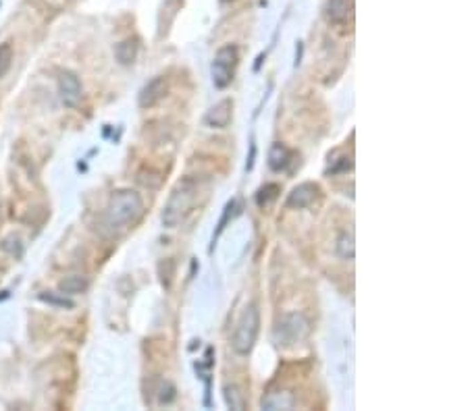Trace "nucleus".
I'll return each mask as SVG.
<instances>
[{
    "mask_svg": "<svg viewBox=\"0 0 468 411\" xmlns=\"http://www.w3.org/2000/svg\"><path fill=\"white\" fill-rule=\"evenodd\" d=\"M142 214H144L142 196L133 189H121L117 194H113L111 202L107 206L105 222L113 233L125 231V228L133 226L142 218Z\"/></svg>",
    "mask_w": 468,
    "mask_h": 411,
    "instance_id": "obj_1",
    "label": "nucleus"
},
{
    "mask_svg": "<svg viewBox=\"0 0 468 411\" xmlns=\"http://www.w3.org/2000/svg\"><path fill=\"white\" fill-rule=\"evenodd\" d=\"M198 192H200V183L194 177H186L175 185L163 210V224L167 228L179 226L190 216L198 200Z\"/></svg>",
    "mask_w": 468,
    "mask_h": 411,
    "instance_id": "obj_2",
    "label": "nucleus"
},
{
    "mask_svg": "<svg viewBox=\"0 0 468 411\" xmlns=\"http://www.w3.org/2000/svg\"><path fill=\"white\" fill-rule=\"evenodd\" d=\"M258 330H260V311L256 306H248L237 322L234 341H232V347L237 355H248L252 351L258 339Z\"/></svg>",
    "mask_w": 468,
    "mask_h": 411,
    "instance_id": "obj_3",
    "label": "nucleus"
},
{
    "mask_svg": "<svg viewBox=\"0 0 468 411\" xmlns=\"http://www.w3.org/2000/svg\"><path fill=\"white\" fill-rule=\"evenodd\" d=\"M239 63V52L234 44L221 46L215 54L211 73H213V84L217 90H225L232 82H234L235 67Z\"/></svg>",
    "mask_w": 468,
    "mask_h": 411,
    "instance_id": "obj_4",
    "label": "nucleus"
},
{
    "mask_svg": "<svg viewBox=\"0 0 468 411\" xmlns=\"http://www.w3.org/2000/svg\"><path fill=\"white\" fill-rule=\"evenodd\" d=\"M310 332V324L306 320L304 313H289L285 316L277 328H275V341L277 345H283V347H292L300 341H304Z\"/></svg>",
    "mask_w": 468,
    "mask_h": 411,
    "instance_id": "obj_5",
    "label": "nucleus"
},
{
    "mask_svg": "<svg viewBox=\"0 0 468 411\" xmlns=\"http://www.w3.org/2000/svg\"><path fill=\"white\" fill-rule=\"evenodd\" d=\"M167 90H169V82H167V77H163V75L152 77V79L142 88V92H139V96H137L139 108H152V106H156V104L167 96Z\"/></svg>",
    "mask_w": 468,
    "mask_h": 411,
    "instance_id": "obj_6",
    "label": "nucleus"
},
{
    "mask_svg": "<svg viewBox=\"0 0 468 411\" xmlns=\"http://www.w3.org/2000/svg\"><path fill=\"white\" fill-rule=\"evenodd\" d=\"M59 94L65 106L75 108L82 100V84L80 77L71 71H63L59 77Z\"/></svg>",
    "mask_w": 468,
    "mask_h": 411,
    "instance_id": "obj_7",
    "label": "nucleus"
},
{
    "mask_svg": "<svg viewBox=\"0 0 468 411\" xmlns=\"http://www.w3.org/2000/svg\"><path fill=\"white\" fill-rule=\"evenodd\" d=\"M319 194V187L315 183H300L298 187L292 189V194L287 196V208H294V210H304L315 202Z\"/></svg>",
    "mask_w": 468,
    "mask_h": 411,
    "instance_id": "obj_8",
    "label": "nucleus"
},
{
    "mask_svg": "<svg viewBox=\"0 0 468 411\" xmlns=\"http://www.w3.org/2000/svg\"><path fill=\"white\" fill-rule=\"evenodd\" d=\"M232 110H234V102L229 98L221 100L215 104L206 114H204V123L213 129H225L232 123Z\"/></svg>",
    "mask_w": 468,
    "mask_h": 411,
    "instance_id": "obj_9",
    "label": "nucleus"
},
{
    "mask_svg": "<svg viewBox=\"0 0 468 411\" xmlns=\"http://www.w3.org/2000/svg\"><path fill=\"white\" fill-rule=\"evenodd\" d=\"M292 156H294V152H292L285 144H281V141L273 144L271 150H269V160H266V162H269V169L275 171V173L285 171L287 164L292 162Z\"/></svg>",
    "mask_w": 468,
    "mask_h": 411,
    "instance_id": "obj_10",
    "label": "nucleus"
},
{
    "mask_svg": "<svg viewBox=\"0 0 468 411\" xmlns=\"http://www.w3.org/2000/svg\"><path fill=\"white\" fill-rule=\"evenodd\" d=\"M137 50H139V40L137 38H127L123 42H119L115 46V59L119 65H131L137 59Z\"/></svg>",
    "mask_w": 468,
    "mask_h": 411,
    "instance_id": "obj_11",
    "label": "nucleus"
},
{
    "mask_svg": "<svg viewBox=\"0 0 468 411\" xmlns=\"http://www.w3.org/2000/svg\"><path fill=\"white\" fill-rule=\"evenodd\" d=\"M325 13L331 23H344L352 15V0H327Z\"/></svg>",
    "mask_w": 468,
    "mask_h": 411,
    "instance_id": "obj_12",
    "label": "nucleus"
},
{
    "mask_svg": "<svg viewBox=\"0 0 468 411\" xmlns=\"http://www.w3.org/2000/svg\"><path fill=\"white\" fill-rule=\"evenodd\" d=\"M90 287L88 279L80 277V274H73V277H67L59 283V289L63 291V295H80V293H86Z\"/></svg>",
    "mask_w": 468,
    "mask_h": 411,
    "instance_id": "obj_13",
    "label": "nucleus"
},
{
    "mask_svg": "<svg viewBox=\"0 0 468 411\" xmlns=\"http://www.w3.org/2000/svg\"><path fill=\"white\" fill-rule=\"evenodd\" d=\"M279 194H281V187H279L277 183H266V185H262V187L258 189V194H256V204L260 206V208H266V206H271L277 198H279Z\"/></svg>",
    "mask_w": 468,
    "mask_h": 411,
    "instance_id": "obj_14",
    "label": "nucleus"
},
{
    "mask_svg": "<svg viewBox=\"0 0 468 411\" xmlns=\"http://www.w3.org/2000/svg\"><path fill=\"white\" fill-rule=\"evenodd\" d=\"M223 395H225V403H227L229 410L235 411L246 410V399H243V393L239 391V387H235V385H225Z\"/></svg>",
    "mask_w": 468,
    "mask_h": 411,
    "instance_id": "obj_15",
    "label": "nucleus"
},
{
    "mask_svg": "<svg viewBox=\"0 0 468 411\" xmlns=\"http://www.w3.org/2000/svg\"><path fill=\"white\" fill-rule=\"evenodd\" d=\"M175 272H177V266L171 258L163 260L158 264V274H160V283L165 289H171L173 287V279H175Z\"/></svg>",
    "mask_w": 468,
    "mask_h": 411,
    "instance_id": "obj_16",
    "label": "nucleus"
},
{
    "mask_svg": "<svg viewBox=\"0 0 468 411\" xmlns=\"http://www.w3.org/2000/svg\"><path fill=\"white\" fill-rule=\"evenodd\" d=\"M338 254L342 260H354V235L344 233L338 241Z\"/></svg>",
    "mask_w": 468,
    "mask_h": 411,
    "instance_id": "obj_17",
    "label": "nucleus"
},
{
    "mask_svg": "<svg viewBox=\"0 0 468 411\" xmlns=\"http://www.w3.org/2000/svg\"><path fill=\"white\" fill-rule=\"evenodd\" d=\"M235 206H237V200H232L229 204L225 206V212H223V216H221V220H219V226H217V231H215V235H213V247H215L217 239L221 237V233L225 231V224L229 222V218H234ZM213 247H211V249H213Z\"/></svg>",
    "mask_w": 468,
    "mask_h": 411,
    "instance_id": "obj_18",
    "label": "nucleus"
},
{
    "mask_svg": "<svg viewBox=\"0 0 468 411\" xmlns=\"http://www.w3.org/2000/svg\"><path fill=\"white\" fill-rule=\"evenodd\" d=\"M13 65V46L10 44H0V77H4L8 73Z\"/></svg>",
    "mask_w": 468,
    "mask_h": 411,
    "instance_id": "obj_19",
    "label": "nucleus"
},
{
    "mask_svg": "<svg viewBox=\"0 0 468 411\" xmlns=\"http://www.w3.org/2000/svg\"><path fill=\"white\" fill-rule=\"evenodd\" d=\"M177 397V389L171 382H163L160 387V395H158V403L160 405H171Z\"/></svg>",
    "mask_w": 468,
    "mask_h": 411,
    "instance_id": "obj_20",
    "label": "nucleus"
},
{
    "mask_svg": "<svg viewBox=\"0 0 468 411\" xmlns=\"http://www.w3.org/2000/svg\"><path fill=\"white\" fill-rule=\"evenodd\" d=\"M40 300L46 302V304H50V306H56V308H73V302H71V300L61 297V295H56V293H42Z\"/></svg>",
    "mask_w": 468,
    "mask_h": 411,
    "instance_id": "obj_21",
    "label": "nucleus"
},
{
    "mask_svg": "<svg viewBox=\"0 0 468 411\" xmlns=\"http://www.w3.org/2000/svg\"><path fill=\"white\" fill-rule=\"evenodd\" d=\"M350 169H352V158H350V156H344V158L335 160V164H333V166H329V169H327V175H340V173H348Z\"/></svg>",
    "mask_w": 468,
    "mask_h": 411,
    "instance_id": "obj_22",
    "label": "nucleus"
},
{
    "mask_svg": "<svg viewBox=\"0 0 468 411\" xmlns=\"http://www.w3.org/2000/svg\"><path fill=\"white\" fill-rule=\"evenodd\" d=\"M254 156H256V146L252 144V150H250V160H248V164H246V169H248V171H252V166H254Z\"/></svg>",
    "mask_w": 468,
    "mask_h": 411,
    "instance_id": "obj_23",
    "label": "nucleus"
},
{
    "mask_svg": "<svg viewBox=\"0 0 468 411\" xmlns=\"http://www.w3.org/2000/svg\"><path fill=\"white\" fill-rule=\"evenodd\" d=\"M300 59H302V44L298 42V50H296V67L300 65Z\"/></svg>",
    "mask_w": 468,
    "mask_h": 411,
    "instance_id": "obj_24",
    "label": "nucleus"
},
{
    "mask_svg": "<svg viewBox=\"0 0 468 411\" xmlns=\"http://www.w3.org/2000/svg\"><path fill=\"white\" fill-rule=\"evenodd\" d=\"M262 61H264V54H260V56H258V61H256V65H254V71H258V69H260Z\"/></svg>",
    "mask_w": 468,
    "mask_h": 411,
    "instance_id": "obj_25",
    "label": "nucleus"
}]
</instances>
